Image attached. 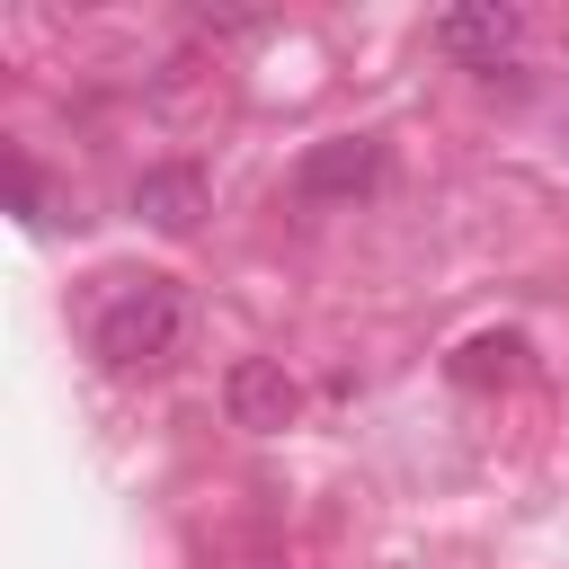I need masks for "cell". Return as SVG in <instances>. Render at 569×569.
<instances>
[{
	"label": "cell",
	"instance_id": "obj_1",
	"mask_svg": "<svg viewBox=\"0 0 569 569\" xmlns=\"http://www.w3.org/2000/svg\"><path fill=\"white\" fill-rule=\"evenodd\" d=\"M178 338H187V293H178L169 276H124V284L98 302V320H89V347H98V365H116V373L169 365Z\"/></svg>",
	"mask_w": 569,
	"mask_h": 569
},
{
	"label": "cell",
	"instance_id": "obj_2",
	"mask_svg": "<svg viewBox=\"0 0 569 569\" xmlns=\"http://www.w3.org/2000/svg\"><path fill=\"white\" fill-rule=\"evenodd\" d=\"M284 187H293V204H356V196L382 187V142L373 133H329L293 160Z\"/></svg>",
	"mask_w": 569,
	"mask_h": 569
},
{
	"label": "cell",
	"instance_id": "obj_3",
	"mask_svg": "<svg viewBox=\"0 0 569 569\" xmlns=\"http://www.w3.org/2000/svg\"><path fill=\"white\" fill-rule=\"evenodd\" d=\"M222 409H231V427H249V436H284V427L302 418V382H293L276 356H240V365L222 373Z\"/></svg>",
	"mask_w": 569,
	"mask_h": 569
},
{
	"label": "cell",
	"instance_id": "obj_4",
	"mask_svg": "<svg viewBox=\"0 0 569 569\" xmlns=\"http://www.w3.org/2000/svg\"><path fill=\"white\" fill-rule=\"evenodd\" d=\"M436 53H453V62H480V71H498L516 44H525V18L507 9V0H462V9H445L436 27Z\"/></svg>",
	"mask_w": 569,
	"mask_h": 569
},
{
	"label": "cell",
	"instance_id": "obj_5",
	"mask_svg": "<svg viewBox=\"0 0 569 569\" xmlns=\"http://www.w3.org/2000/svg\"><path fill=\"white\" fill-rule=\"evenodd\" d=\"M133 213H151L160 231H196V213H204V178H196V169H142Z\"/></svg>",
	"mask_w": 569,
	"mask_h": 569
},
{
	"label": "cell",
	"instance_id": "obj_6",
	"mask_svg": "<svg viewBox=\"0 0 569 569\" xmlns=\"http://www.w3.org/2000/svg\"><path fill=\"white\" fill-rule=\"evenodd\" d=\"M516 365H525V338H516V329L471 338V347L453 356V373H462V382H516Z\"/></svg>",
	"mask_w": 569,
	"mask_h": 569
}]
</instances>
